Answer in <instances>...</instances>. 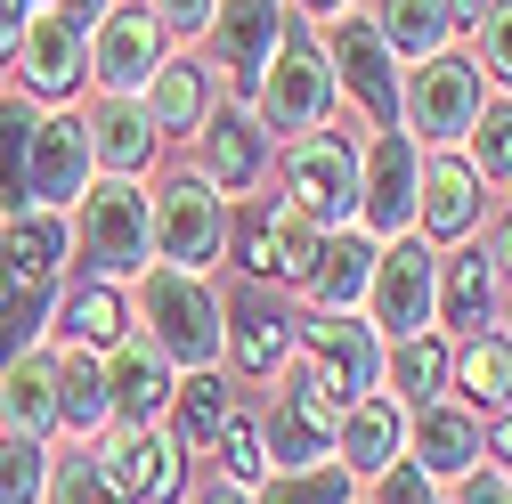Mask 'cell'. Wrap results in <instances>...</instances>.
I'll return each instance as SVG.
<instances>
[{"instance_id":"cell-18","label":"cell","mask_w":512,"mask_h":504,"mask_svg":"<svg viewBox=\"0 0 512 504\" xmlns=\"http://www.w3.org/2000/svg\"><path fill=\"white\" fill-rule=\"evenodd\" d=\"M106 407L122 415V431H147L171 407V358H155V342H122L106 358Z\"/></svg>"},{"instance_id":"cell-27","label":"cell","mask_w":512,"mask_h":504,"mask_svg":"<svg viewBox=\"0 0 512 504\" xmlns=\"http://www.w3.org/2000/svg\"><path fill=\"white\" fill-rule=\"evenodd\" d=\"M334 456H342V472H391V456H399V415L382 407V399H350V407H342V431H334Z\"/></svg>"},{"instance_id":"cell-24","label":"cell","mask_w":512,"mask_h":504,"mask_svg":"<svg viewBox=\"0 0 512 504\" xmlns=\"http://www.w3.org/2000/svg\"><path fill=\"white\" fill-rule=\"evenodd\" d=\"M415 456H423V472H431V480L472 472V464H480V415L447 407V399L415 407Z\"/></svg>"},{"instance_id":"cell-49","label":"cell","mask_w":512,"mask_h":504,"mask_svg":"<svg viewBox=\"0 0 512 504\" xmlns=\"http://www.w3.org/2000/svg\"><path fill=\"white\" fill-rule=\"evenodd\" d=\"M496 464H504V472H512V415H504V423H496Z\"/></svg>"},{"instance_id":"cell-3","label":"cell","mask_w":512,"mask_h":504,"mask_svg":"<svg viewBox=\"0 0 512 504\" xmlns=\"http://www.w3.org/2000/svg\"><path fill=\"white\" fill-rule=\"evenodd\" d=\"M155 252V228H147V196L131 179H98L82 196V261L98 277H139Z\"/></svg>"},{"instance_id":"cell-42","label":"cell","mask_w":512,"mask_h":504,"mask_svg":"<svg viewBox=\"0 0 512 504\" xmlns=\"http://www.w3.org/2000/svg\"><path fill=\"white\" fill-rule=\"evenodd\" d=\"M212 439H220V456H228V472H236V480H252V472H261V431H252L244 415H228Z\"/></svg>"},{"instance_id":"cell-25","label":"cell","mask_w":512,"mask_h":504,"mask_svg":"<svg viewBox=\"0 0 512 504\" xmlns=\"http://www.w3.org/2000/svg\"><path fill=\"white\" fill-rule=\"evenodd\" d=\"M57 423V366L49 358H9V374H0V431H25V439H41Z\"/></svg>"},{"instance_id":"cell-29","label":"cell","mask_w":512,"mask_h":504,"mask_svg":"<svg viewBox=\"0 0 512 504\" xmlns=\"http://www.w3.org/2000/svg\"><path fill=\"white\" fill-rule=\"evenodd\" d=\"M456 391L472 399V407H504L512 399V342H464V358H456Z\"/></svg>"},{"instance_id":"cell-43","label":"cell","mask_w":512,"mask_h":504,"mask_svg":"<svg viewBox=\"0 0 512 504\" xmlns=\"http://www.w3.org/2000/svg\"><path fill=\"white\" fill-rule=\"evenodd\" d=\"M139 9L163 25V33H204V17H212V0H139Z\"/></svg>"},{"instance_id":"cell-19","label":"cell","mask_w":512,"mask_h":504,"mask_svg":"<svg viewBox=\"0 0 512 504\" xmlns=\"http://www.w3.org/2000/svg\"><path fill=\"white\" fill-rule=\"evenodd\" d=\"M309 366L326 374L342 399H366L374 374H382V350H374V326H342V318H317L309 326Z\"/></svg>"},{"instance_id":"cell-1","label":"cell","mask_w":512,"mask_h":504,"mask_svg":"<svg viewBox=\"0 0 512 504\" xmlns=\"http://www.w3.org/2000/svg\"><path fill=\"white\" fill-rule=\"evenodd\" d=\"M139 318H147L155 358H171V366H212L220 358V293L196 269H155L139 285Z\"/></svg>"},{"instance_id":"cell-37","label":"cell","mask_w":512,"mask_h":504,"mask_svg":"<svg viewBox=\"0 0 512 504\" xmlns=\"http://www.w3.org/2000/svg\"><path fill=\"white\" fill-rule=\"evenodd\" d=\"M472 171L480 179H512V98H496V106H480L472 114Z\"/></svg>"},{"instance_id":"cell-51","label":"cell","mask_w":512,"mask_h":504,"mask_svg":"<svg viewBox=\"0 0 512 504\" xmlns=\"http://www.w3.org/2000/svg\"><path fill=\"white\" fill-rule=\"evenodd\" d=\"M447 9H456V17H480V9H488V0H447Z\"/></svg>"},{"instance_id":"cell-13","label":"cell","mask_w":512,"mask_h":504,"mask_svg":"<svg viewBox=\"0 0 512 504\" xmlns=\"http://www.w3.org/2000/svg\"><path fill=\"white\" fill-rule=\"evenodd\" d=\"M9 57H25V90L33 98H66L74 82H82V66H90V33H82V17H66V9H33L25 25H17V49Z\"/></svg>"},{"instance_id":"cell-11","label":"cell","mask_w":512,"mask_h":504,"mask_svg":"<svg viewBox=\"0 0 512 504\" xmlns=\"http://www.w3.org/2000/svg\"><path fill=\"white\" fill-rule=\"evenodd\" d=\"M90 179V122L82 114H49L33 122V147H25V204L33 212H57L74 204Z\"/></svg>"},{"instance_id":"cell-4","label":"cell","mask_w":512,"mask_h":504,"mask_svg":"<svg viewBox=\"0 0 512 504\" xmlns=\"http://www.w3.org/2000/svg\"><path fill=\"white\" fill-rule=\"evenodd\" d=\"M399 114H407L415 139H464L472 114H480V66L456 57V49L415 57V74H407V90H399Z\"/></svg>"},{"instance_id":"cell-22","label":"cell","mask_w":512,"mask_h":504,"mask_svg":"<svg viewBox=\"0 0 512 504\" xmlns=\"http://www.w3.org/2000/svg\"><path fill=\"white\" fill-rule=\"evenodd\" d=\"M261 163H269V139H261V122H252V114H236V106H220V122L204 114V179L220 187V196L252 187Z\"/></svg>"},{"instance_id":"cell-28","label":"cell","mask_w":512,"mask_h":504,"mask_svg":"<svg viewBox=\"0 0 512 504\" xmlns=\"http://www.w3.org/2000/svg\"><path fill=\"white\" fill-rule=\"evenodd\" d=\"M447 25H456V9L447 0H382V41H391V57H431L447 49Z\"/></svg>"},{"instance_id":"cell-12","label":"cell","mask_w":512,"mask_h":504,"mask_svg":"<svg viewBox=\"0 0 512 504\" xmlns=\"http://www.w3.org/2000/svg\"><path fill=\"white\" fill-rule=\"evenodd\" d=\"M147 228H155V244H163V261H171V269H196L204 252L220 244V187H212L204 171L171 179L163 196L147 204Z\"/></svg>"},{"instance_id":"cell-34","label":"cell","mask_w":512,"mask_h":504,"mask_svg":"<svg viewBox=\"0 0 512 504\" xmlns=\"http://www.w3.org/2000/svg\"><path fill=\"white\" fill-rule=\"evenodd\" d=\"M488 293H496V269L480 261V252H464V261H447V285H439V301H447V318L456 326H488Z\"/></svg>"},{"instance_id":"cell-8","label":"cell","mask_w":512,"mask_h":504,"mask_svg":"<svg viewBox=\"0 0 512 504\" xmlns=\"http://www.w3.org/2000/svg\"><path fill=\"white\" fill-rule=\"evenodd\" d=\"M90 66H98V90L106 98H131L147 90V74L163 66V25L139 9V0H114L90 33Z\"/></svg>"},{"instance_id":"cell-39","label":"cell","mask_w":512,"mask_h":504,"mask_svg":"<svg viewBox=\"0 0 512 504\" xmlns=\"http://www.w3.org/2000/svg\"><path fill=\"white\" fill-rule=\"evenodd\" d=\"M277 358H285V318H269V309H244V318H236V366L269 374Z\"/></svg>"},{"instance_id":"cell-40","label":"cell","mask_w":512,"mask_h":504,"mask_svg":"<svg viewBox=\"0 0 512 504\" xmlns=\"http://www.w3.org/2000/svg\"><path fill=\"white\" fill-rule=\"evenodd\" d=\"M472 25H480V66H496V82H512V0H488Z\"/></svg>"},{"instance_id":"cell-35","label":"cell","mask_w":512,"mask_h":504,"mask_svg":"<svg viewBox=\"0 0 512 504\" xmlns=\"http://www.w3.org/2000/svg\"><path fill=\"white\" fill-rule=\"evenodd\" d=\"M41 488H49V456H41V439L0 431V504H41Z\"/></svg>"},{"instance_id":"cell-47","label":"cell","mask_w":512,"mask_h":504,"mask_svg":"<svg viewBox=\"0 0 512 504\" xmlns=\"http://www.w3.org/2000/svg\"><path fill=\"white\" fill-rule=\"evenodd\" d=\"M488 269H496V277H512V212L496 220V252H488Z\"/></svg>"},{"instance_id":"cell-14","label":"cell","mask_w":512,"mask_h":504,"mask_svg":"<svg viewBox=\"0 0 512 504\" xmlns=\"http://www.w3.org/2000/svg\"><path fill=\"white\" fill-rule=\"evenodd\" d=\"M204 33H212V49H220L228 82L252 90V82H261V66H269V49L285 41V0H212Z\"/></svg>"},{"instance_id":"cell-5","label":"cell","mask_w":512,"mask_h":504,"mask_svg":"<svg viewBox=\"0 0 512 504\" xmlns=\"http://www.w3.org/2000/svg\"><path fill=\"white\" fill-rule=\"evenodd\" d=\"M285 187H293L285 204H293L309 228H350V212H358V163H350V147L326 139V131H301V139L285 147Z\"/></svg>"},{"instance_id":"cell-15","label":"cell","mask_w":512,"mask_h":504,"mask_svg":"<svg viewBox=\"0 0 512 504\" xmlns=\"http://www.w3.org/2000/svg\"><path fill=\"white\" fill-rule=\"evenodd\" d=\"M236 261H244L252 277H309L317 228H309L293 204H261V212L236 220Z\"/></svg>"},{"instance_id":"cell-33","label":"cell","mask_w":512,"mask_h":504,"mask_svg":"<svg viewBox=\"0 0 512 504\" xmlns=\"http://www.w3.org/2000/svg\"><path fill=\"white\" fill-rule=\"evenodd\" d=\"M391 383H399V399H407V407H431V399H439V383H447V350H439L431 334H407V342H399V358H391Z\"/></svg>"},{"instance_id":"cell-38","label":"cell","mask_w":512,"mask_h":504,"mask_svg":"<svg viewBox=\"0 0 512 504\" xmlns=\"http://www.w3.org/2000/svg\"><path fill=\"white\" fill-rule=\"evenodd\" d=\"M171 399H179V431L196 439V448H212V431L236 415V407H228V391L212 383V374H196V383H187V391H171Z\"/></svg>"},{"instance_id":"cell-6","label":"cell","mask_w":512,"mask_h":504,"mask_svg":"<svg viewBox=\"0 0 512 504\" xmlns=\"http://www.w3.org/2000/svg\"><path fill=\"white\" fill-rule=\"evenodd\" d=\"M374 326L382 334H431V309H439V261H431V244H391V252H374Z\"/></svg>"},{"instance_id":"cell-48","label":"cell","mask_w":512,"mask_h":504,"mask_svg":"<svg viewBox=\"0 0 512 504\" xmlns=\"http://www.w3.org/2000/svg\"><path fill=\"white\" fill-rule=\"evenodd\" d=\"M196 504H252V496H244V488H236V480H212V488H204V496H196Z\"/></svg>"},{"instance_id":"cell-26","label":"cell","mask_w":512,"mask_h":504,"mask_svg":"<svg viewBox=\"0 0 512 504\" xmlns=\"http://www.w3.org/2000/svg\"><path fill=\"white\" fill-rule=\"evenodd\" d=\"M204 114H212V82H204V66L163 57V66L147 74V122H155V131H204Z\"/></svg>"},{"instance_id":"cell-23","label":"cell","mask_w":512,"mask_h":504,"mask_svg":"<svg viewBox=\"0 0 512 504\" xmlns=\"http://www.w3.org/2000/svg\"><path fill=\"white\" fill-rule=\"evenodd\" d=\"M415 220H423L431 236H464V228L480 220V171H472V163H456V155L423 163V187H415Z\"/></svg>"},{"instance_id":"cell-2","label":"cell","mask_w":512,"mask_h":504,"mask_svg":"<svg viewBox=\"0 0 512 504\" xmlns=\"http://www.w3.org/2000/svg\"><path fill=\"white\" fill-rule=\"evenodd\" d=\"M252 90H261V122L285 131V139L317 131V122L334 114V66H326V49H317L309 33H285V41L269 49V66H261Z\"/></svg>"},{"instance_id":"cell-32","label":"cell","mask_w":512,"mask_h":504,"mask_svg":"<svg viewBox=\"0 0 512 504\" xmlns=\"http://www.w3.org/2000/svg\"><path fill=\"white\" fill-rule=\"evenodd\" d=\"M57 334H66V342H82V350L114 342V334H122V301H114L106 285H82V293H66V309H57Z\"/></svg>"},{"instance_id":"cell-7","label":"cell","mask_w":512,"mask_h":504,"mask_svg":"<svg viewBox=\"0 0 512 504\" xmlns=\"http://www.w3.org/2000/svg\"><path fill=\"white\" fill-rule=\"evenodd\" d=\"M326 66H334V90L358 98V114L374 131H391L399 122V82H391V41H382L366 17H342L334 41H326Z\"/></svg>"},{"instance_id":"cell-17","label":"cell","mask_w":512,"mask_h":504,"mask_svg":"<svg viewBox=\"0 0 512 504\" xmlns=\"http://www.w3.org/2000/svg\"><path fill=\"white\" fill-rule=\"evenodd\" d=\"M57 261H66V228H57V212H17L9 228H0V301L49 293Z\"/></svg>"},{"instance_id":"cell-16","label":"cell","mask_w":512,"mask_h":504,"mask_svg":"<svg viewBox=\"0 0 512 504\" xmlns=\"http://www.w3.org/2000/svg\"><path fill=\"white\" fill-rule=\"evenodd\" d=\"M98 480L122 496V504H163L171 488H179V448L147 423V431H122L114 448L98 456Z\"/></svg>"},{"instance_id":"cell-50","label":"cell","mask_w":512,"mask_h":504,"mask_svg":"<svg viewBox=\"0 0 512 504\" xmlns=\"http://www.w3.org/2000/svg\"><path fill=\"white\" fill-rule=\"evenodd\" d=\"M301 9H309V17H342L350 0H301Z\"/></svg>"},{"instance_id":"cell-31","label":"cell","mask_w":512,"mask_h":504,"mask_svg":"<svg viewBox=\"0 0 512 504\" xmlns=\"http://www.w3.org/2000/svg\"><path fill=\"white\" fill-rule=\"evenodd\" d=\"M33 98L25 90H0V187H9V204L25 212V147H33Z\"/></svg>"},{"instance_id":"cell-21","label":"cell","mask_w":512,"mask_h":504,"mask_svg":"<svg viewBox=\"0 0 512 504\" xmlns=\"http://www.w3.org/2000/svg\"><path fill=\"white\" fill-rule=\"evenodd\" d=\"M155 122H147V106L139 98H98V114H90V163H106L114 179H131V171H147L155 163Z\"/></svg>"},{"instance_id":"cell-46","label":"cell","mask_w":512,"mask_h":504,"mask_svg":"<svg viewBox=\"0 0 512 504\" xmlns=\"http://www.w3.org/2000/svg\"><path fill=\"white\" fill-rule=\"evenodd\" d=\"M17 25H25V0H0V66H9V49H17Z\"/></svg>"},{"instance_id":"cell-41","label":"cell","mask_w":512,"mask_h":504,"mask_svg":"<svg viewBox=\"0 0 512 504\" xmlns=\"http://www.w3.org/2000/svg\"><path fill=\"white\" fill-rule=\"evenodd\" d=\"M41 496H49V504H122V496L98 480V464H90V456H74L66 472H57V480L41 488Z\"/></svg>"},{"instance_id":"cell-44","label":"cell","mask_w":512,"mask_h":504,"mask_svg":"<svg viewBox=\"0 0 512 504\" xmlns=\"http://www.w3.org/2000/svg\"><path fill=\"white\" fill-rule=\"evenodd\" d=\"M382 504H439L423 472H382Z\"/></svg>"},{"instance_id":"cell-10","label":"cell","mask_w":512,"mask_h":504,"mask_svg":"<svg viewBox=\"0 0 512 504\" xmlns=\"http://www.w3.org/2000/svg\"><path fill=\"white\" fill-rule=\"evenodd\" d=\"M415 187H423L415 139H407V131H374L366 171H358V220H366L374 236H399V228H415Z\"/></svg>"},{"instance_id":"cell-45","label":"cell","mask_w":512,"mask_h":504,"mask_svg":"<svg viewBox=\"0 0 512 504\" xmlns=\"http://www.w3.org/2000/svg\"><path fill=\"white\" fill-rule=\"evenodd\" d=\"M464 504H512V472H496V480H472V488H464Z\"/></svg>"},{"instance_id":"cell-20","label":"cell","mask_w":512,"mask_h":504,"mask_svg":"<svg viewBox=\"0 0 512 504\" xmlns=\"http://www.w3.org/2000/svg\"><path fill=\"white\" fill-rule=\"evenodd\" d=\"M309 301H317V318H342V309L350 301H366V285H374V244L366 236H326V244H317V261H309Z\"/></svg>"},{"instance_id":"cell-52","label":"cell","mask_w":512,"mask_h":504,"mask_svg":"<svg viewBox=\"0 0 512 504\" xmlns=\"http://www.w3.org/2000/svg\"><path fill=\"white\" fill-rule=\"evenodd\" d=\"M57 9H66V17H82V9H98V0H57Z\"/></svg>"},{"instance_id":"cell-36","label":"cell","mask_w":512,"mask_h":504,"mask_svg":"<svg viewBox=\"0 0 512 504\" xmlns=\"http://www.w3.org/2000/svg\"><path fill=\"white\" fill-rule=\"evenodd\" d=\"M261 504H350V472H342V464H301V472H277Z\"/></svg>"},{"instance_id":"cell-30","label":"cell","mask_w":512,"mask_h":504,"mask_svg":"<svg viewBox=\"0 0 512 504\" xmlns=\"http://www.w3.org/2000/svg\"><path fill=\"white\" fill-rule=\"evenodd\" d=\"M114 407H106V366L74 358V366H57V423L66 431H98Z\"/></svg>"},{"instance_id":"cell-9","label":"cell","mask_w":512,"mask_h":504,"mask_svg":"<svg viewBox=\"0 0 512 504\" xmlns=\"http://www.w3.org/2000/svg\"><path fill=\"white\" fill-rule=\"evenodd\" d=\"M342 391L326 383L317 366H293V383H285V407H277V456H285V472H301V464H326L334 456V431H342Z\"/></svg>"}]
</instances>
